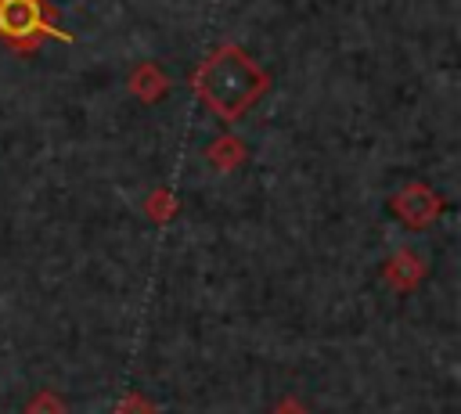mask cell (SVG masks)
Instances as JSON below:
<instances>
[{
    "mask_svg": "<svg viewBox=\"0 0 461 414\" xmlns=\"http://www.w3.org/2000/svg\"><path fill=\"white\" fill-rule=\"evenodd\" d=\"M263 72L238 50V47H220L198 72H194V90L205 97V104L223 115L234 119L241 115L263 90Z\"/></svg>",
    "mask_w": 461,
    "mask_h": 414,
    "instance_id": "1",
    "label": "cell"
},
{
    "mask_svg": "<svg viewBox=\"0 0 461 414\" xmlns=\"http://www.w3.org/2000/svg\"><path fill=\"white\" fill-rule=\"evenodd\" d=\"M0 29L11 40H32V32L47 29L36 0H0Z\"/></svg>",
    "mask_w": 461,
    "mask_h": 414,
    "instance_id": "2",
    "label": "cell"
},
{
    "mask_svg": "<svg viewBox=\"0 0 461 414\" xmlns=\"http://www.w3.org/2000/svg\"><path fill=\"white\" fill-rule=\"evenodd\" d=\"M393 212H396L400 223H407V227H425L429 220H436L439 202H436L432 191H425V187H403V191L393 198Z\"/></svg>",
    "mask_w": 461,
    "mask_h": 414,
    "instance_id": "3",
    "label": "cell"
},
{
    "mask_svg": "<svg viewBox=\"0 0 461 414\" xmlns=\"http://www.w3.org/2000/svg\"><path fill=\"white\" fill-rule=\"evenodd\" d=\"M385 274H389V281H393L396 288H414L418 277H421V263L403 252V256H396V259L385 266Z\"/></svg>",
    "mask_w": 461,
    "mask_h": 414,
    "instance_id": "4",
    "label": "cell"
},
{
    "mask_svg": "<svg viewBox=\"0 0 461 414\" xmlns=\"http://www.w3.org/2000/svg\"><path fill=\"white\" fill-rule=\"evenodd\" d=\"M25 414H68V407H65V400L54 396L50 389H40V392L25 403Z\"/></svg>",
    "mask_w": 461,
    "mask_h": 414,
    "instance_id": "5",
    "label": "cell"
},
{
    "mask_svg": "<svg viewBox=\"0 0 461 414\" xmlns=\"http://www.w3.org/2000/svg\"><path fill=\"white\" fill-rule=\"evenodd\" d=\"M119 414H155V407L144 396H126L122 407H119Z\"/></svg>",
    "mask_w": 461,
    "mask_h": 414,
    "instance_id": "6",
    "label": "cell"
},
{
    "mask_svg": "<svg viewBox=\"0 0 461 414\" xmlns=\"http://www.w3.org/2000/svg\"><path fill=\"white\" fill-rule=\"evenodd\" d=\"M270 414H306V410H303V403H299L295 396H285V400H281V403H277Z\"/></svg>",
    "mask_w": 461,
    "mask_h": 414,
    "instance_id": "7",
    "label": "cell"
}]
</instances>
